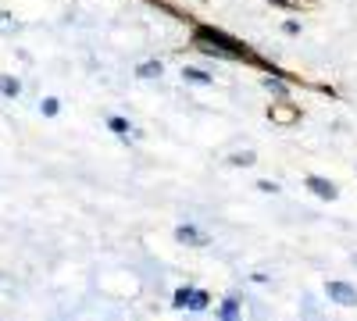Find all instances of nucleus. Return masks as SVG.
Listing matches in <instances>:
<instances>
[{"label": "nucleus", "instance_id": "nucleus-1", "mask_svg": "<svg viewBox=\"0 0 357 321\" xmlns=\"http://www.w3.org/2000/svg\"><path fill=\"white\" fill-rule=\"evenodd\" d=\"M197 43L204 50H215V54H225V57H254L247 43L232 40L229 33H222V29H211V25H200L197 29Z\"/></svg>", "mask_w": 357, "mask_h": 321}, {"label": "nucleus", "instance_id": "nucleus-2", "mask_svg": "<svg viewBox=\"0 0 357 321\" xmlns=\"http://www.w3.org/2000/svg\"><path fill=\"white\" fill-rule=\"evenodd\" d=\"M325 293H329V300H333V304H340V307H357V289H354L350 282L333 279L329 285H325Z\"/></svg>", "mask_w": 357, "mask_h": 321}, {"label": "nucleus", "instance_id": "nucleus-3", "mask_svg": "<svg viewBox=\"0 0 357 321\" xmlns=\"http://www.w3.org/2000/svg\"><path fill=\"white\" fill-rule=\"evenodd\" d=\"M304 182H307V189H311L314 196H321V200H336V193H340V189H336L333 182H325L321 175H307Z\"/></svg>", "mask_w": 357, "mask_h": 321}, {"label": "nucleus", "instance_id": "nucleus-4", "mask_svg": "<svg viewBox=\"0 0 357 321\" xmlns=\"http://www.w3.org/2000/svg\"><path fill=\"white\" fill-rule=\"evenodd\" d=\"M175 240L178 243H190V246H207V236L200 228H193V225H178L175 228Z\"/></svg>", "mask_w": 357, "mask_h": 321}, {"label": "nucleus", "instance_id": "nucleus-5", "mask_svg": "<svg viewBox=\"0 0 357 321\" xmlns=\"http://www.w3.org/2000/svg\"><path fill=\"white\" fill-rule=\"evenodd\" d=\"M0 93H4V97H18L22 93V82L15 75H0Z\"/></svg>", "mask_w": 357, "mask_h": 321}, {"label": "nucleus", "instance_id": "nucleus-6", "mask_svg": "<svg viewBox=\"0 0 357 321\" xmlns=\"http://www.w3.org/2000/svg\"><path fill=\"white\" fill-rule=\"evenodd\" d=\"M161 72H165V68H161L158 61H143V65L136 68V75H139V79H158Z\"/></svg>", "mask_w": 357, "mask_h": 321}, {"label": "nucleus", "instance_id": "nucleus-7", "mask_svg": "<svg viewBox=\"0 0 357 321\" xmlns=\"http://www.w3.org/2000/svg\"><path fill=\"white\" fill-rule=\"evenodd\" d=\"M222 318H225V321H236V318H240V304H236V297H229V300L222 304Z\"/></svg>", "mask_w": 357, "mask_h": 321}, {"label": "nucleus", "instance_id": "nucleus-8", "mask_svg": "<svg viewBox=\"0 0 357 321\" xmlns=\"http://www.w3.org/2000/svg\"><path fill=\"white\" fill-rule=\"evenodd\" d=\"M186 307H190V311H204V307H207V293H204V289H193Z\"/></svg>", "mask_w": 357, "mask_h": 321}, {"label": "nucleus", "instance_id": "nucleus-9", "mask_svg": "<svg viewBox=\"0 0 357 321\" xmlns=\"http://www.w3.org/2000/svg\"><path fill=\"white\" fill-rule=\"evenodd\" d=\"M183 79H190V82H211V75H207V72H197V68H183Z\"/></svg>", "mask_w": 357, "mask_h": 321}, {"label": "nucleus", "instance_id": "nucleus-10", "mask_svg": "<svg viewBox=\"0 0 357 321\" xmlns=\"http://www.w3.org/2000/svg\"><path fill=\"white\" fill-rule=\"evenodd\" d=\"M107 129H111V132H118V136H126V132H129V122L114 114V118H107Z\"/></svg>", "mask_w": 357, "mask_h": 321}, {"label": "nucleus", "instance_id": "nucleus-11", "mask_svg": "<svg viewBox=\"0 0 357 321\" xmlns=\"http://www.w3.org/2000/svg\"><path fill=\"white\" fill-rule=\"evenodd\" d=\"M190 293H193V289H186V285L175 289V300H172V304H175V307H186V304H190Z\"/></svg>", "mask_w": 357, "mask_h": 321}, {"label": "nucleus", "instance_id": "nucleus-12", "mask_svg": "<svg viewBox=\"0 0 357 321\" xmlns=\"http://www.w3.org/2000/svg\"><path fill=\"white\" fill-rule=\"evenodd\" d=\"M57 111H61V104H57L54 97H47V100H43V114H47V118H54Z\"/></svg>", "mask_w": 357, "mask_h": 321}, {"label": "nucleus", "instance_id": "nucleus-13", "mask_svg": "<svg viewBox=\"0 0 357 321\" xmlns=\"http://www.w3.org/2000/svg\"><path fill=\"white\" fill-rule=\"evenodd\" d=\"M264 86H268V90H272L275 97H286V86H282V82H272V79H264Z\"/></svg>", "mask_w": 357, "mask_h": 321}, {"label": "nucleus", "instance_id": "nucleus-14", "mask_svg": "<svg viewBox=\"0 0 357 321\" xmlns=\"http://www.w3.org/2000/svg\"><path fill=\"white\" fill-rule=\"evenodd\" d=\"M275 4H282V8H286V4H289V0H275Z\"/></svg>", "mask_w": 357, "mask_h": 321}]
</instances>
